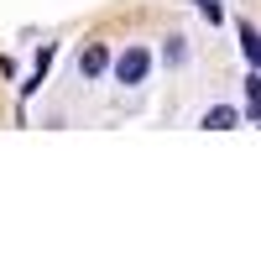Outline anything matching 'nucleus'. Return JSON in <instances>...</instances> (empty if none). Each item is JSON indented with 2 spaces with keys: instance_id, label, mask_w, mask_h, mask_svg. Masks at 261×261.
<instances>
[{
  "instance_id": "obj_1",
  "label": "nucleus",
  "mask_w": 261,
  "mask_h": 261,
  "mask_svg": "<svg viewBox=\"0 0 261 261\" xmlns=\"http://www.w3.org/2000/svg\"><path fill=\"white\" fill-rule=\"evenodd\" d=\"M146 68H151V53H146V47H125V53L115 58V79H120V84H141Z\"/></svg>"
},
{
  "instance_id": "obj_2",
  "label": "nucleus",
  "mask_w": 261,
  "mask_h": 261,
  "mask_svg": "<svg viewBox=\"0 0 261 261\" xmlns=\"http://www.w3.org/2000/svg\"><path fill=\"white\" fill-rule=\"evenodd\" d=\"M105 68H110V53H105L99 42H89V47L79 53V79H99Z\"/></svg>"
},
{
  "instance_id": "obj_3",
  "label": "nucleus",
  "mask_w": 261,
  "mask_h": 261,
  "mask_svg": "<svg viewBox=\"0 0 261 261\" xmlns=\"http://www.w3.org/2000/svg\"><path fill=\"white\" fill-rule=\"evenodd\" d=\"M241 125V110L235 105H214V110H204V130H235Z\"/></svg>"
},
{
  "instance_id": "obj_4",
  "label": "nucleus",
  "mask_w": 261,
  "mask_h": 261,
  "mask_svg": "<svg viewBox=\"0 0 261 261\" xmlns=\"http://www.w3.org/2000/svg\"><path fill=\"white\" fill-rule=\"evenodd\" d=\"M241 47H246V63L261 68V32L256 27H241Z\"/></svg>"
},
{
  "instance_id": "obj_5",
  "label": "nucleus",
  "mask_w": 261,
  "mask_h": 261,
  "mask_svg": "<svg viewBox=\"0 0 261 261\" xmlns=\"http://www.w3.org/2000/svg\"><path fill=\"white\" fill-rule=\"evenodd\" d=\"M183 58H188V47H183V37H167V47H162V63H167V68H178Z\"/></svg>"
},
{
  "instance_id": "obj_6",
  "label": "nucleus",
  "mask_w": 261,
  "mask_h": 261,
  "mask_svg": "<svg viewBox=\"0 0 261 261\" xmlns=\"http://www.w3.org/2000/svg\"><path fill=\"white\" fill-rule=\"evenodd\" d=\"M246 105H251V115L261 120V73H251V79H246Z\"/></svg>"
},
{
  "instance_id": "obj_7",
  "label": "nucleus",
  "mask_w": 261,
  "mask_h": 261,
  "mask_svg": "<svg viewBox=\"0 0 261 261\" xmlns=\"http://www.w3.org/2000/svg\"><path fill=\"white\" fill-rule=\"evenodd\" d=\"M199 11H204V21H209V27H214V21H220V16H225L220 6H214V0H199Z\"/></svg>"
}]
</instances>
